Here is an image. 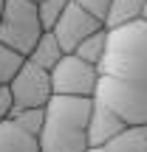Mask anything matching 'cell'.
<instances>
[{
  "mask_svg": "<svg viewBox=\"0 0 147 152\" xmlns=\"http://www.w3.org/2000/svg\"><path fill=\"white\" fill-rule=\"evenodd\" d=\"M93 99L51 96L45 104V124L40 130L43 152H88V124H91Z\"/></svg>",
  "mask_w": 147,
  "mask_h": 152,
  "instance_id": "obj_1",
  "label": "cell"
},
{
  "mask_svg": "<svg viewBox=\"0 0 147 152\" xmlns=\"http://www.w3.org/2000/svg\"><path fill=\"white\" fill-rule=\"evenodd\" d=\"M108 31V54L99 65V73L147 87V20Z\"/></svg>",
  "mask_w": 147,
  "mask_h": 152,
  "instance_id": "obj_2",
  "label": "cell"
},
{
  "mask_svg": "<svg viewBox=\"0 0 147 152\" xmlns=\"http://www.w3.org/2000/svg\"><path fill=\"white\" fill-rule=\"evenodd\" d=\"M43 34H45V26L40 20L37 3L6 0V11H3V20H0V42L28 56Z\"/></svg>",
  "mask_w": 147,
  "mask_h": 152,
  "instance_id": "obj_3",
  "label": "cell"
},
{
  "mask_svg": "<svg viewBox=\"0 0 147 152\" xmlns=\"http://www.w3.org/2000/svg\"><path fill=\"white\" fill-rule=\"evenodd\" d=\"M93 99L105 102L127 127H147V87L113 79V76H99Z\"/></svg>",
  "mask_w": 147,
  "mask_h": 152,
  "instance_id": "obj_4",
  "label": "cell"
},
{
  "mask_svg": "<svg viewBox=\"0 0 147 152\" xmlns=\"http://www.w3.org/2000/svg\"><path fill=\"white\" fill-rule=\"evenodd\" d=\"M99 68L85 62L76 54H65L60 65L51 71V85L54 96H79V99H93L99 87Z\"/></svg>",
  "mask_w": 147,
  "mask_h": 152,
  "instance_id": "obj_5",
  "label": "cell"
},
{
  "mask_svg": "<svg viewBox=\"0 0 147 152\" xmlns=\"http://www.w3.org/2000/svg\"><path fill=\"white\" fill-rule=\"evenodd\" d=\"M14 110H34V107H45L54 96V85H51V71L34 65L31 59H26V65L20 68V73L11 79L9 85ZM11 110V113H14Z\"/></svg>",
  "mask_w": 147,
  "mask_h": 152,
  "instance_id": "obj_6",
  "label": "cell"
},
{
  "mask_svg": "<svg viewBox=\"0 0 147 152\" xmlns=\"http://www.w3.org/2000/svg\"><path fill=\"white\" fill-rule=\"evenodd\" d=\"M99 28H105V23L96 20L91 11H85L82 6H76L71 0V6L65 9V14L57 20V26L51 28V31H54V37L60 39L62 51H65V54H74V51L79 48L93 31H99Z\"/></svg>",
  "mask_w": 147,
  "mask_h": 152,
  "instance_id": "obj_7",
  "label": "cell"
},
{
  "mask_svg": "<svg viewBox=\"0 0 147 152\" xmlns=\"http://www.w3.org/2000/svg\"><path fill=\"white\" fill-rule=\"evenodd\" d=\"M127 124L108 107L105 102L93 99V110H91V124H88V141L91 147H99V144H108L110 138H116L119 132H125Z\"/></svg>",
  "mask_w": 147,
  "mask_h": 152,
  "instance_id": "obj_8",
  "label": "cell"
},
{
  "mask_svg": "<svg viewBox=\"0 0 147 152\" xmlns=\"http://www.w3.org/2000/svg\"><path fill=\"white\" fill-rule=\"evenodd\" d=\"M0 152H43L40 135L28 132L14 118H6L0 121Z\"/></svg>",
  "mask_w": 147,
  "mask_h": 152,
  "instance_id": "obj_9",
  "label": "cell"
},
{
  "mask_svg": "<svg viewBox=\"0 0 147 152\" xmlns=\"http://www.w3.org/2000/svg\"><path fill=\"white\" fill-rule=\"evenodd\" d=\"M88 152H147V127H127L108 144L91 147Z\"/></svg>",
  "mask_w": 147,
  "mask_h": 152,
  "instance_id": "obj_10",
  "label": "cell"
},
{
  "mask_svg": "<svg viewBox=\"0 0 147 152\" xmlns=\"http://www.w3.org/2000/svg\"><path fill=\"white\" fill-rule=\"evenodd\" d=\"M147 0H110L108 17H105V28H122L144 17Z\"/></svg>",
  "mask_w": 147,
  "mask_h": 152,
  "instance_id": "obj_11",
  "label": "cell"
},
{
  "mask_svg": "<svg viewBox=\"0 0 147 152\" xmlns=\"http://www.w3.org/2000/svg\"><path fill=\"white\" fill-rule=\"evenodd\" d=\"M62 56H65V51H62L60 39L54 37V31H45L43 37H40V42L34 45V51L28 54V59H31L34 65L45 68V71H54V68L60 65Z\"/></svg>",
  "mask_w": 147,
  "mask_h": 152,
  "instance_id": "obj_12",
  "label": "cell"
},
{
  "mask_svg": "<svg viewBox=\"0 0 147 152\" xmlns=\"http://www.w3.org/2000/svg\"><path fill=\"white\" fill-rule=\"evenodd\" d=\"M108 37H110L108 28H99V31H93L91 37H88L85 42L74 51V54L82 56L85 62H91V65L99 68V65H102V59H105V54H108Z\"/></svg>",
  "mask_w": 147,
  "mask_h": 152,
  "instance_id": "obj_13",
  "label": "cell"
},
{
  "mask_svg": "<svg viewBox=\"0 0 147 152\" xmlns=\"http://www.w3.org/2000/svg\"><path fill=\"white\" fill-rule=\"evenodd\" d=\"M26 59H28L26 54H20V51H14V48H9V45L0 42V87L11 85V79H14V76L20 73V68L26 65Z\"/></svg>",
  "mask_w": 147,
  "mask_h": 152,
  "instance_id": "obj_14",
  "label": "cell"
},
{
  "mask_svg": "<svg viewBox=\"0 0 147 152\" xmlns=\"http://www.w3.org/2000/svg\"><path fill=\"white\" fill-rule=\"evenodd\" d=\"M68 6H71V0H43V3H37V9H40V20H43L45 31H51V28L57 26V20L65 14Z\"/></svg>",
  "mask_w": 147,
  "mask_h": 152,
  "instance_id": "obj_15",
  "label": "cell"
},
{
  "mask_svg": "<svg viewBox=\"0 0 147 152\" xmlns=\"http://www.w3.org/2000/svg\"><path fill=\"white\" fill-rule=\"evenodd\" d=\"M9 118H14L17 124H20V127H26L28 132L40 135V130H43V124H45V107H34V110H14Z\"/></svg>",
  "mask_w": 147,
  "mask_h": 152,
  "instance_id": "obj_16",
  "label": "cell"
},
{
  "mask_svg": "<svg viewBox=\"0 0 147 152\" xmlns=\"http://www.w3.org/2000/svg\"><path fill=\"white\" fill-rule=\"evenodd\" d=\"M76 6H82L85 11H91L96 20L105 23V17H108V9H110V0H74Z\"/></svg>",
  "mask_w": 147,
  "mask_h": 152,
  "instance_id": "obj_17",
  "label": "cell"
},
{
  "mask_svg": "<svg viewBox=\"0 0 147 152\" xmlns=\"http://www.w3.org/2000/svg\"><path fill=\"white\" fill-rule=\"evenodd\" d=\"M14 110V102H11V93L9 87H0V121H6Z\"/></svg>",
  "mask_w": 147,
  "mask_h": 152,
  "instance_id": "obj_18",
  "label": "cell"
},
{
  "mask_svg": "<svg viewBox=\"0 0 147 152\" xmlns=\"http://www.w3.org/2000/svg\"><path fill=\"white\" fill-rule=\"evenodd\" d=\"M3 11H6V0H0V20H3Z\"/></svg>",
  "mask_w": 147,
  "mask_h": 152,
  "instance_id": "obj_19",
  "label": "cell"
},
{
  "mask_svg": "<svg viewBox=\"0 0 147 152\" xmlns=\"http://www.w3.org/2000/svg\"><path fill=\"white\" fill-rule=\"evenodd\" d=\"M142 20H147V6H144V17H142Z\"/></svg>",
  "mask_w": 147,
  "mask_h": 152,
  "instance_id": "obj_20",
  "label": "cell"
},
{
  "mask_svg": "<svg viewBox=\"0 0 147 152\" xmlns=\"http://www.w3.org/2000/svg\"><path fill=\"white\" fill-rule=\"evenodd\" d=\"M31 3H43V0H31Z\"/></svg>",
  "mask_w": 147,
  "mask_h": 152,
  "instance_id": "obj_21",
  "label": "cell"
}]
</instances>
